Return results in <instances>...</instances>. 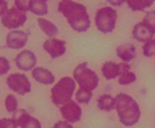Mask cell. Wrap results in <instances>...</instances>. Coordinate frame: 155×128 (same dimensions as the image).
Segmentation results:
<instances>
[{"mask_svg":"<svg viewBox=\"0 0 155 128\" xmlns=\"http://www.w3.org/2000/svg\"><path fill=\"white\" fill-rule=\"evenodd\" d=\"M32 75L37 82L42 84H52L55 81V77L52 72L43 67H36L33 69Z\"/></svg>","mask_w":155,"mask_h":128,"instance_id":"5bb4252c","label":"cell"},{"mask_svg":"<svg viewBox=\"0 0 155 128\" xmlns=\"http://www.w3.org/2000/svg\"><path fill=\"white\" fill-rule=\"evenodd\" d=\"M36 57L34 53L30 50H24L17 55L15 59L17 67L23 71L31 70L36 64Z\"/></svg>","mask_w":155,"mask_h":128,"instance_id":"30bf717a","label":"cell"},{"mask_svg":"<svg viewBox=\"0 0 155 128\" xmlns=\"http://www.w3.org/2000/svg\"><path fill=\"white\" fill-rule=\"evenodd\" d=\"M115 108L120 120L125 126H133L139 121L141 111L138 102L131 96L119 93L115 97Z\"/></svg>","mask_w":155,"mask_h":128,"instance_id":"7a4b0ae2","label":"cell"},{"mask_svg":"<svg viewBox=\"0 0 155 128\" xmlns=\"http://www.w3.org/2000/svg\"><path fill=\"white\" fill-rule=\"evenodd\" d=\"M37 22L41 30L51 39L55 37L59 33L58 29L51 21L48 20L45 18L39 17L37 19Z\"/></svg>","mask_w":155,"mask_h":128,"instance_id":"e0dca14e","label":"cell"},{"mask_svg":"<svg viewBox=\"0 0 155 128\" xmlns=\"http://www.w3.org/2000/svg\"><path fill=\"white\" fill-rule=\"evenodd\" d=\"M43 49L50 54L51 58L55 59L66 52V42L58 39H49L43 43Z\"/></svg>","mask_w":155,"mask_h":128,"instance_id":"7c38bea8","label":"cell"},{"mask_svg":"<svg viewBox=\"0 0 155 128\" xmlns=\"http://www.w3.org/2000/svg\"><path fill=\"white\" fill-rule=\"evenodd\" d=\"M131 66L127 63H116L114 62H107L101 68L102 75L107 80H111L120 76L123 73L130 71Z\"/></svg>","mask_w":155,"mask_h":128,"instance_id":"ba28073f","label":"cell"},{"mask_svg":"<svg viewBox=\"0 0 155 128\" xmlns=\"http://www.w3.org/2000/svg\"><path fill=\"white\" fill-rule=\"evenodd\" d=\"M116 99L108 94H104L98 99V108L103 111H111L115 108Z\"/></svg>","mask_w":155,"mask_h":128,"instance_id":"d6986e66","label":"cell"},{"mask_svg":"<svg viewBox=\"0 0 155 128\" xmlns=\"http://www.w3.org/2000/svg\"><path fill=\"white\" fill-rule=\"evenodd\" d=\"M58 11L63 14L71 28L75 31L84 33L90 28L91 21L84 5L64 0L59 3Z\"/></svg>","mask_w":155,"mask_h":128,"instance_id":"6da1fadb","label":"cell"},{"mask_svg":"<svg viewBox=\"0 0 155 128\" xmlns=\"http://www.w3.org/2000/svg\"><path fill=\"white\" fill-rule=\"evenodd\" d=\"M107 2L111 3V5H121L124 2V1H111V0H109Z\"/></svg>","mask_w":155,"mask_h":128,"instance_id":"4dcf8cb0","label":"cell"},{"mask_svg":"<svg viewBox=\"0 0 155 128\" xmlns=\"http://www.w3.org/2000/svg\"><path fill=\"white\" fill-rule=\"evenodd\" d=\"M117 13L115 9L110 7H104L98 9L95 17L97 29L101 33H111L115 29Z\"/></svg>","mask_w":155,"mask_h":128,"instance_id":"5b68a950","label":"cell"},{"mask_svg":"<svg viewBox=\"0 0 155 128\" xmlns=\"http://www.w3.org/2000/svg\"><path fill=\"white\" fill-rule=\"evenodd\" d=\"M0 128H18V126L12 118H2L0 119Z\"/></svg>","mask_w":155,"mask_h":128,"instance_id":"83f0119b","label":"cell"},{"mask_svg":"<svg viewBox=\"0 0 155 128\" xmlns=\"http://www.w3.org/2000/svg\"><path fill=\"white\" fill-rule=\"evenodd\" d=\"M76 89V82L71 77H64L51 88V101L56 106L61 107L70 101Z\"/></svg>","mask_w":155,"mask_h":128,"instance_id":"3957f363","label":"cell"},{"mask_svg":"<svg viewBox=\"0 0 155 128\" xmlns=\"http://www.w3.org/2000/svg\"><path fill=\"white\" fill-rule=\"evenodd\" d=\"M15 3L17 7V9H18L21 11L25 13V12L29 11L30 0H16Z\"/></svg>","mask_w":155,"mask_h":128,"instance_id":"484cf974","label":"cell"},{"mask_svg":"<svg viewBox=\"0 0 155 128\" xmlns=\"http://www.w3.org/2000/svg\"><path fill=\"white\" fill-rule=\"evenodd\" d=\"M117 55L124 62H130L134 60L136 56V48L130 43L120 45L117 48Z\"/></svg>","mask_w":155,"mask_h":128,"instance_id":"2e32d148","label":"cell"},{"mask_svg":"<svg viewBox=\"0 0 155 128\" xmlns=\"http://www.w3.org/2000/svg\"><path fill=\"white\" fill-rule=\"evenodd\" d=\"M154 0H127L128 6L133 11H143L147 8L151 7Z\"/></svg>","mask_w":155,"mask_h":128,"instance_id":"ffe728a7","label":"cell"},{"mask_svg":"<svg viewBox=\"0 0 155 128\" xmlns=\"http://www.w3.org/2000/svg\"><path fill=\"white\" fill-rule=\"evenodd\" d=\"M10 70V63L5 57H0V75H5Z\"/></svg>","mask_w":155,"mask_h":128,"instance_id":"4316f807","label":"cell"},{"mask_svg":"<svg viewBox=\"0 0 155 128\" xmlns=\"http://www.w3.org/2000/svg\"><path fill=\"white\" fill-rule=\"evenodd\" d=\"M133 36L136 40L140 42H148L154 36L152 32L142 22L136 24L133 31Z\"/></svg>","mask_w":155,"mask_h":128,"instance_id":"9a60e30c","label":"cell"},{"mask_svg":"<svg viewBox=\"0 0 155 128\" xmlns=\"http://www.w3.org/2000/svg\"><path fill=\"white\" fill-rule=\"evenodd\" d=\"M74 77L78 84L80 88L92 91L98 85L99 78L98 75L88 68L87 63H82L75 68L74 71Z\"/></svg>","mask_w":155,"mask_h":128,"instance_id":"277c9868","label":"cell"},{"mask_svg":"<svg viewBox=\"0 0 155 128\" xmlns=\"http://www.w3.org/2000/svg\"><path fill=\"white\" fill-rule=\"evenodd\" d=\"M29 33L22 30H13L6 37V44L11 49L18 50L24 48L28 39Z\"/></svg>","mask_w":155,"mask_h":128,"instance_id":"8fae6325","label":"cell"},{"mask_svg":"<svg viewBox=\"0 0 155 128\" xmlns=\"http://www.w3.org/2000/svg\"><path fill=\"white\" fill-rule=\"evenodd\" d=\"M18 100L14 95L9 94L5 99V107L8 112H15L18 110Z\"/></svg>","mask_w":155,"mask_h":128,"instance_id":"cb8c5ba5","label":"cell"},{"mask_svg":"<svg viewBox=\"0 0 155 128\" xmlns=\"http://www.w3.org/2000/svg\"><path fill=\"white\" fill-rule=\"evenodd\" d=\"M136 78H136V75L134 72L128 71V72L123 73L120 76L119 84L121 85H127V84H132L136 81Z\"/></svg>","mask_w":155,"mask_h":128,"instance_id":"603a6c76","label":"cell"},{"mask_svg":"<svg viewBox=\"0 0 155 128\" xmlns=\"http://www.w3.org/2000/svg\"><path fill=\"white\" fill-rule=\"evenodd\" d=\"M144 24L152 32L153 34H155V11H151L146 13V15L144 17Z\"/></svg>","mask_w":155,"mask_h":128,"instance_id":"7402d4cb","label":"cell"},{"mask_svg":"<svg viewBox=\"0 0 155 128\" xmlns=\"http://www.w3.org/2000/svg\"><path fill=\"white\" fill-rule=\"evenodd\" d=\"M143 54L148 57L155 56V39H151L144 45L142 47Z\"/></svg>","mask_w":155,"mask_h":128,"instance_id":"d4e9b609","label":"cell"},{"mask_svg":"<svg viewBox=\"0 0 155 128\" xmlns=\"http://www.w3.org/2000/svg\"><path fill=\"white\" fill-rule=\"evenodd\" d=\"M29 11L37 16H44L48 14V5L45 0H30Z\"/></svg>","mask_w":155,"mask_h":128,"instance_id":"ac0fdd59","label":"cell"},{"mask_svg":"<svg viewBox=\"0 0 155 128\" xmlns=\"http://www.w3.org/2000/svg\"><path fill=\"white\" fill-rule=\"evenodd\" d=\"M27 20V17L25 13L12 8L8 9L2 17V23L5 28L14 30L24 26Z\"/></svg>","mask_w":155,"mask_h":128,"instance_id":"8992f818","label":"cell"},{"mask_svg":"<svg viewBox=\"0 0 155 128\" xmlns=\"http://www.w3.org/2000/svg\"><path fill=\"white\" fill-rule=\"evenodd\" d=\"M8 10V2L0 0V17H2Z\"/></svg>","mask_w":155,"mask_h":128,"instance_id":"f1b7e54d","label":"cell"},{"mask_svg":"<svg viewBox=\"0 0 155 128\" xmlns=\"http://www.w3.org/2000/svg\"><path fill=\"white\" fill-rule=\"evenodd\" d=\"M53 128H74L66 121H58L54 124Z\"/></svg>","mask_w":155,"mask_h":128,"instance_id":"f546056e","label":"cell"},{"mask_svg":"<svg viewBox=\"0 0 155 128\" xmlns=\"http://www.w3.org/2000/svg\"><path fill=\"white\" fill-rule=\"evenodd\" d=\"M12 120L21 128H41L39 120L29 114L26 110L18 109L14 112Z\"/></svg>","mask_w":155,"mask_h":128,"instance_id":"9c48e42d","label":"cell"},{"mask_svg":"<svg viewBox=\"0 0 155 128\" xmlns=\"http://www.w3.org/2000/svg\"><path fill=\"white\" fill-rule=\"evenodd\" d=\"M8 86L11 90L20 95H25L31 90V84L28 78L24 74H12L7 78Z\"/></svg>","mask_w":155,"mask_h":128,"instance_id":"52a82bcc","label":"cell"},{"mask_svg":"<svg viewBox=\"0 0 155 128\" xmlns=\"http://www.w3.org/2000/svg\"><path fill=\"white\" fill-rule=\"evenodd\" d=\"M92 97V91L80 88L76 93V99L78 102L82 104H88Z\"/></svg>","mask_w":155,"mask_h":128,"instance_id":"44dd1931","label":"cell"},{"mask_svg":"<svg viewBox=\"0 0 155 128\" xmlns=\"http://www.w3.org/2000/svg\"><path fill=\"white\" fill-rule=\"evenodd\" d=\"M60 111L64 118L71 123L79 121L82 115L81 108L74 100L70 101L69 102L60 107Z\"/></svg>","mask_w":155,"mask_h":128,"instance_id":"4fadbf2b","label":"cell"}]
</instances>
